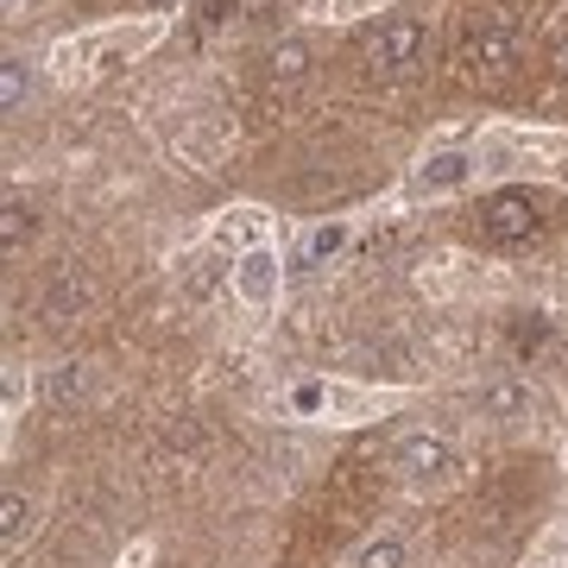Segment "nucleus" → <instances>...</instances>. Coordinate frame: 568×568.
<instances>
[{
	"label": "nucleus",
	"mask_w": 568,
	"mask_h": 568,
	"mask_svg": "<svg viewBox=\"0 0 568 568\" xmlns=\"http://www.w3.org/2000/svg\"><path fill=\"white\" fill-rule=\"evenodd\" d=\"M556 82H568V44H556Z\"/></svg>",
	"instance_id": "16"
},
{
	"label": "nucleus",
	"mask_w": 568,
	"mask_h": 568,
	"mask_svg": "<svg viewBox=\"0 0 568 568\" xmlns=\"http://www.w3.org/2000/svg\"><path fill=\"white\" fill-rule=\"evenodd\" d=\"M354 568H405V544H398V537H373Z\"/></svg>",
	"instance_id": "12"
},
{
	"label": "nucleus",
	"mask_w": 568,
	"mask_h": 568,
	"mask_svg": "<svg viewBox=\"0 0 568 568\" xmlns=\"http://www.w3.org/2000/svg\"><path fill=\"white\" fill-rule=\"evenodd\" d=\"M241 284H246V291H253V297H265V284H272V260H265V253H260V260H246Z\"/></svg>",
	"instance_id": "15"
},
{
	"label": "nucleus",
	"mask_w": 568,
	"mask_h": 568,
	"mask_svg": "<svg viewBox=\"0 0 568 568\" xmlns=\"http://www.w3.org/2000/svg\"><path fill=\"white\" fill-rule=\"evenodd\" d=\"M455 443L448 436H405L398 443V474H405L410 487H436V480H448L455 474Z\"/></svg>",
	"instance_id": "3"
},
{
	"label": "nucleus",
	"mask_w": 568,
	"mask_h": 568,
	"mask_svg": "<svg viewBox=\"0 0 568 568\" xmlns=\"http://www.w3.org/2000/svg\"><path fill=\"white\" fill-rule=\"evenodd\" d=\"M417 183H424V190H455V183H467V152H436Z\"/></svg>",
	"instance_id": "9"
},
{
	"label": "nucleus",
	"mask_w": 568,
	"mask_h": 568,
	"mask_svg": "<svg viewBox=\"0 0 568 568\" xmlns=\"http://www.w3.org/2000/svg\"><path fill=\"white\" fill-rule=\"evenodd\" d=\"M89 291H95V284H89L82 265H58L51 284H44V316H51V323H58V316H77V310L89 304Z\"/></svg>",
	"instance_id": "5"
},
{
	"label": "nucleus",
	"mask_w": 568,
	"mask_h": 568,
	"mask_svg": "<svg viewBox=\"0 0 568 568\" xmlns=\"http://www.w3.org/2000/svg\"><path fill=\"white\" fill-rule=\"evenodd\" d=\"M424 51H429V32H424V20H410V13H392V20H379V26L361 39L366 77H379V82L410 77V70L424 63Z\"/></svg>",
	"instance_id": "1"
},
{
	"label": "nucleus",
	"mask_w": 568,
	"mask_h": 568,
	"mask_svg": "<svg viewBox=\"0 0 568 568\" xmlns=\"http://www.w3.org/2000/svg\"><path fill=\"white\" fill-rule=\"evenodd\" d=\"M7 7H20V0H7Z\"/></svg>",
	"instance_id": "17"
},
{
	"label": "nucleus",
	"mask_w": 568,
	"mask_h": 568,
	"mask_svg": "<svg viewBox=\"0 0 568 568\" xmlns=\"http://www.w3.org/2000/svg\"><path fill=\"white\" fill-rule=\"evenodd\" d=\"M20 102H26V63H20V58H7V63H0V108L13 114Z\"/></svg>",
	"instance_id": "13"
},
{
	"label": "nucleus",
	"mask_w": 568,
	"mask_h": 568,
	"mask_svg": "<svg viewBox=\"0 0 568 568\" xmlns=\"http://www.w3.org/2000/svg\"><path fill=\"white\" fill-rule=\"evenodd\" d=\"M537 227H544V203H537L530 190H499V196L480 209V234H487L493 246H525Z\"/></svg>",
	"instance_id": "2"
},
{
	"label": "nucleus",
	"mask_w": 568,
	"mask_h": 568,
	"mask_svg": "<svg viewBox=\"0 0 568 568\" xmlns=\"http://www.w3.org/2000/svg\"><path fill=\"white\" fill-rule=\"evenodd\" d=\"M530 405H537V392L525 386V379H499V386H480V410L487 417H530Z\"/></svg>",
	"instance_id": "6"
},
{
	"label": "nucleus",
	"mask_w": 568,
	"mask_h": 568,
	"mask_svg": "<svg viewBox=\"0 0 568 568\" xmlns=\"http://www.w3.org/2000/svg\"><path fill=\"white\" fill-rule=\"evenodd\" d=\"M342 246H347V227H342V222L316 227V234H310V246H304V265H316V260H335Z\"/></svg>",
	"instance_id": "11"
},
{
	"label": "nucleus",
	"mask_w": 568,
	"mask_h": 568,
	"mask_svg": "<svg viewBox=\"0 0 568 568\" xmlns=\"http://www.w3.org/2000/svg\"><path fill=\"white\" fill-rule=\"evenodd\" d=\"M26 537H32V506H26L20 493H7V499H0V544L20 549Z\"/></svg>",
	"instance_id": "7"
},
{
	"label": "nucleus",
	"mask_w": 568,
	"mask_h": 568,
	"mask_svg": "<svg viewBox=\"0 0 568 568\" xmlns=\"http://www.w3.org/2000/svg\"><path fill=\"white\" fill-rule=\"evenodd\" d=\"M70 398H82V366H58L51 373V405H70Z\"/></svg>",
	"instance_id": "14"
},
{
	"label": "nucleus",
	"mask_w": 568,
	"mask_h": 568,
	"mask_svg": "<svg viewBox=\"0 0 568 568\" xmlns=\"http://www.w3.org/2000/svg\"><path fill=\"white\" fill-rule=\"evenodd\" d=\"M265 63H272V82H304L310 77V44L304 39H284Z\"/></svg>",
	"instance_id": "8"
},
{
	"label": "nucleus",
	"mask_w": 568,
	"mask_h": 568,
	"mask_svg": "<svg viewBox=\"0 0 568 568\" xmlns=\"http://www.w3.org/2000/svg\"><path fill=\"white\" fill-rule=\"evenodd\" d=\"M511 51H518V32H511V20H493V26H474V32H467V51H462V58L474 63V70H506Z\"/></svg>",
	"instance_id": "4"
},
{
	"label": "nucleus",
	"mask_w": 568,
	"mask_h": 568,
	"mask_svg": "<svg viewBox=\"0 0 568 568\" xmlns=\"http://www.w3.org/2000/svg\"><path fill=\"white\" fill-rule=\"evenodd\" d=\"M32 227H39L32 203H20V196H13V203H7V234H0V241H7V260H20V246L32 241Z\"/></svg>",
	"instance_id": "10"
}]
</instances>
